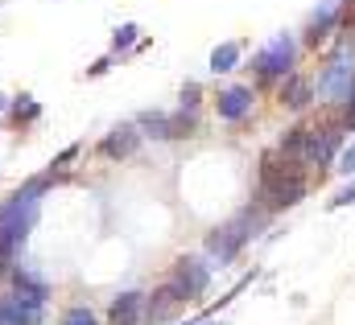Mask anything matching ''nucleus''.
<instances>
[{"mask_svg":"<svg viewBox=\"0 0 355 325\" xmlns=\"http://www.w3.org/2000/svg\"><path fill=\"white\" fill-rule=\"evenodd\" d=\"M145 317V292H120L107 309V325H141Z\"/></svg>","mask_w":355,"mask_h":325,"instance_id":"8","label":"nucleus"},{"mask_svg":"<svg viewBox=\"0 0 355 325\" xmlns=\"http://www.w3.org/2000/svg\"><path fill=\"white\" fill-rule=\"evenodd\" d=\"M318 91L331 95V99H352V91H355V54L331 58V66H327L322 79H318Z\"/></svg>","mask_w":355,"mask_h":325,"instance_id":"4","label":"nucleus"},{"mask_svg":"<svg viewBox=\"0 0 355 325\" xmlns=\"http://www.w3.org/2000/svg\"><path fill=\"white\" fill-rule=\"evenodd\" d=\"M289 62H293V37H289V33H277L265 50L257 54V75L277 79V75H285V71H289Z\"/></svg>","mask_w":355,"mask_h":325,"instance_id":"6","label":"nucleus"},{"mask_svg":"<svg viewBox=\"0 0 355 325\" xmlns=\"http://www.w3.org/2000/svg\"><path fill=\"white\" fill-rule=\"evenodd\" d=\"M310 95H314V82H310V79H289V82H285V91H281L285 107H306V103H310Z\"/></svg>","mask_w":355,"mask_h":325,"instance_id":"14","label":"nucleus"},{"mask_svg":"<svg viewBox=\"0 0 355 325\" xmlns=\"http://www.w3.org/2000/svg\"><path fill=\"white\" fill-rule=\"evenodd\" d=\"M0 111H4V95H0Z\"/></svg>","mask_w":355,"mask_h":325,"instance_id":"24","label":"nucleus"},{"mask_svg":"<svg viewBox=\"0 0 355 325\" xmlns=\"http://www.w3.org/2000/svg\"><path fill=\"white\" fill-rule=\"evenodd\" d=\"M37 115H42V107H37L33 95H21V99L12 103V120H17V124H33Z\"/></svg>","mask_w":355,"mask_h":325,"instance_id":"16","label":"nucleus"},{"mask_svg":"<svg viewBox=\"0 0 355 325\" xmlns=\"http://www.w3.org/2000/svg\"><path fill=\"white\" fill-rule=\"evenodd\" d=\"M42 322V305L25 301V297H0V325H37Z\"/></svg>","mask_w":355,"mask_h":325,"instance_id":"9","label":"nucleus"},{"mask_svg":"<svg viewBox=\"0 0 355 325\" xmlns=\"http://www.w3.org/2000/svg\"><path fill=\"white\" fill-rule=\"evenodd\" d=\"M339 169H343V173H355V145L347 149V153H343V161H339Z\"/></svg>","mask_w":355,"mask_h":325,"instance_id":"22","label":"nucleus"},{"mask_svg":"<svg viewBox=\"0 0 355 325\" xmlns=\"http://www.w3.org/2000/svg\"><path fill=\"white\" fill-rule=\"evenodd\" d=\"M339 8H343V0H322V8L314 12V21H310V41H318V37H327V29L335 25V17H339Z\"/></svg>","mask_w":355,"mask_h":325,"instance_id":"13","label":"nucleus"},{"mask_svg":"<svg viewBox=\"0 0 355 325\" xmlns=\"http://www.w3.org/2000/svg\"><path fill=\"white\" fill-rule=\"evenodd\" d=\"M12 284H17V297H25V301H33V305H46V297H50V284H46L42 276H33L29 268H17V272H12Z\"/></svg>","mask_w":355,"mask_h":325,"instance_id":"12","label":"nucleus"},{"mask_svg":"<svg viewBox=\"0 0 355 325\" xmlns=\"http://www.w3.org/2000/svg\"><path fill=\"white\" fill-rule=\"evenodd\" d=\"M141 128H149V136H157V140L170 136V120L166 115H141Z\"/></svg>","mask_w":355,"mask_h":325,"instance_id":"17","label":"nucleus"},{"mask_svg":"<svg viewBox=\"0 0 355 325\" xmlns=\"http://www.w3.org/2000/svg\"><path fill=\"white\" fill-rule=\"evenodd\" d=\"M236 62H240V46H236V41H223V46H215V54H211V71H215V75H227V71H236Z\"/></svg>","mask_w":355,"mask_h":325,"instance_id":"15","label":"nucleus"},{"mask_svg":"<svg viewBox=\"0 0 355 325\" xmlns=\"http://www.w3.org/2000/svg\"><path fill=\"white\" fill-rule=\"evenodd\" d=\"M352 202H355V181H352V185H343V189L335 194V202H331V206H352Z\"/></svg>","mask_w":355,"mask_h":325,"instance_id":"20","label":"nucleus"},{"mask_svg":"<svg viewBox=\"0 0 355 325\" xmlns=\"http://www.w3.org/2000/svg\"><path fill=\"white\" fill-rule=\"evenodd\" d=\"M347 128H355V91H352V103H347Z\"/></svg>","mask_w":355,"mask_h":325,"instance_id":"23","label":"nucleus"},{"mask_svg":"<svg viewBox=\"0 0 355 325\" xmlns=\"http://www.w3.org/2000/svg\"><path fill=\"white\" fill-rule=\"evenodd\" d=\"M132 41H137V25H120V29H116V37H112V46H116V50H124V46H132Z\"/></svg>","mask_w":355,"mask_h":325,"instance_id":"18","label":"nucleus"},{"mask_svg":"<svg viewBox=\"0 0 355 325\" xmlns=\"http://www.w3.org/2000/svg\"><path fill=\"white\" fill-rule=\"evenodd\" d=\"M137 140H141V132H137L132 124H120V128L99 145V153H103V157H112V161H120V157H128V153L137 149Z\"/></svg>","mask_w":355,"mask_h":325,"instance_id":"11","label":"nucleus"},{"mask_svg":"<svg viewBox=\"0 0 355 325\" xmlns=\"http://www.w3.org/2000/svg\"><path fill=\"white\" fill-rule=\"evenodd\" d=\"M248 227H252V219H236V223L219 227V231H215V235L207 239V251H211V255H215L219 263H227V259H232V255H236L240 247L248 243V235H252Z\"/></svg>","mask_w":355,"mask_h":325,"instance_id":"5","label":"nucleus"},{"mask_svg":"<svg viewBox=\"0 0 355 325\" xmlns=\"http://www.w3.org/2000/svg\"><path fill=\"white\" fill-rule=\"evenodd\" d=\"M261 189L272 206H297L306 198V177L297 165H285L277 157H265L261 161Z\"/></svg>","mask_w":355,"mask_h":325,"instance_id":"2","label":"nucleus"},{"mask_svg":"<svg viewBox=\"0 0 355 325\" xmlns=\"http://www.w3.org/2000/svg\"><path fill=\"white\" fill-rule=\"evenodd\" d=\"M174 284L186 292V297H198V292H207V284H211V272H207V263H202V259L186 255V259H178Z\"/></svg>","mask_w":355,"mask_h":325,"instance_id":"7","label":"nucleus"},{"mask_svg":"<svg viewBox=\"0 0 355 325\" xmlns=\"http://www.w3.org/2000/svg\"><path fill=\"white\" fill-rule=\"evenodd\" d=\"M182 103H190V107L198 103V82H186V91H182Z\"/></svg>","mask_w":355,"mask_h":325,"instance_id":"21","label":"nucleus"},{"mask_svg":"<svg viewBox=\"0 0 355 325\" xmlns=\"http://www.w3.org/2000/svg\"><path fill=\"white\" fill-rule=\"evenodd\" d=\"M42 189H46V177H33L29 185H21L4 206H0V247L8 255H17V247L29 239L37 214H42Z\"/></svg>","mask_w":355,"mask_h":325,"instance_id":"1","label":"nucleus"},{"mask_svg":"<svg viewBox=\"0 0 355 325\" xmlns=\"http://www.w3.org/2000/svg\"><path fill=\"white\" fill-rule=\"evenodd\" d=\"M339 149V128H302V140H297V153L293 161L302 165H327Z\"/></svg>","mask_w":355,"mask_h":325,"instance_id":"3","label":"nucleus"},{"mask_svg":"<svg viewBox=\"0 0 355 325\" xmlns=\"http://www.w3.org/2000/svg\"><path fill=\"white\" fill-rule=\"evenodd\" d=\"M62 325H95V317H91V309H71L62 317Z\"/></svg>","mask_w":355,"mask_h":325,"instance_id":"19","label":"nucleus"},{"mask_svg":"<svg viewBox=\"0 0 355 325\" xmlns=\"http://www.w3.org/2000/svg\"><path fill=\"white\" fill-rule=\"evenodd\" d=\"M252 111V91L248 86H227L219 91V115L223 120H244Z\"/></svg>","mask_w":355,"mask_h":325,"instance_id":"10","label":"nucleus"}]
</instances>
